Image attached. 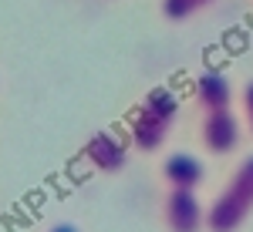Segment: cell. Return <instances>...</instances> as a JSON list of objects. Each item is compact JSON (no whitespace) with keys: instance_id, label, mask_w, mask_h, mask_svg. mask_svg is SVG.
I'll use <instances>...</instances> for the list:
<instances>
[{"instance_id":"obj_8","label":"cell","mask_w":253,"mask_h":232,"mask_svg":"<svg viewBox=\"0 0 253 232\" xmlns=\"http://www.w3.org/2000/svg\"><path fill=\"white\" fill-rule=\"evenodd\" d=\"M210 3H216V0H162V14L169 20H189Z\"/></svg>"},{"instance_id":"obj_5","label":"cell","mask_w":253,"mask_h":232,"mask_svg":"<svg viewBox=\"0 0 253 232\" xmlns=\"http://www.w3.org/2000/svg\"><path fill=\"white\" fill-rule=\"evenodd\" d=\"M81 155L88 158V165L91 168H98V172H122L125 168V162H128V148L118 141L115 135H108V132H98L84 148H81Z\"/></svg>"},{"instance_id":"obj_9","label":"cell","mask_w":253,"mask_h":232,"mask_svg":"<svg viewBox=\"0 0 253 232\" xmlns=\"http://www.w3.org/2000/svg\"><path fill=\"white\" fill-rule=\"evenodd\" d=\"M243 118H247V128L253 132V81L243 88Z\"/></svg>"},{"instance_id":"obj_1","label":"cell","mask_w":253,"mask_h":232,"mask_svg":"<svg viewBox=\"0 0 253 232\" xmlns=\"http://www.w3.org/2000/svg\"><path fill=\"white\" fill-rule=\"evenodd\" d=\"M253 215V155H247L236 172L230 175L226 189L213 199L206 209V229L210 232H236Z\"/></svg>"},{"instance_id":"obj_7","label":"cell","mask_w":253,"mask_h":232,"mask_svg":"<svg viewBox=\"0 0 253 232\" xmlns=\"http://www.w3.org/2000/svg\"><path fill=\"white\" fill-rule=\"evenodd\" d=\"M196 101H199L203 111H223V108H230L233 104V88H230L226 74H219V71L199 74V81H196Z\"/></svg>"},{"instance_id":"obj_4","label":"cell","mask_w":253,"mask_h":232,"mask_svg":"<svg viewBox=\"0 0 253 232\" xmlns=\"http://www.w3.org/2000/svg\"><path fill=\"white\" fill-rule=\"evenodd\" d=\"M203 145L213 155H230L240 145V118L223 108V111H206L203 121Z\"/></svg>"},{"instance_id":"obj_3","label":"cell","mask_w":253,"mask_h":232,"mask_svg":"<svg viewBox=\"0 0 253 232\" xmlns=\"http://www.w3.org/2000/svg\"><path fill=\"white\" fill-rule=\"evenodd\" d=\"M162 215H166L169 232H199V229H206V209H203V202L196 199L193 189H169L166 205H162Z\"/></svg>"},{"instance_id":"obj_10","label":"cell","mask_w":253,"mask_h":232,"mask_svg":"<svg viewBox=\"0 0 253 232\" xmlns=\"http://www.w3.org/2000/svg\"><path fill=\"white\" fill-rule=\"evenodd\" d=\"M47 232H78V226H71V222H58V226H51Z\"/></svg>"},{"instance_id":"obj_6","label":"cell","mask_w":253,"mask_h":232,"mask_svg":"<svg viewBox=\"0 0 253 232\" xmlns=\"http://www.w3.org/2000/svg\"><path fill=\"white\" fill-rule=\"evenodd\" d=\"M162 178L169 182V189H199L203 178H206V168L203 162L189 152H172L166 162H162Z\"/></svg>"},{"instance_id":"obj_2","label":"cell","mask_w":253,"mask_h":232,"mask_svg":"<svg viewBox=\"0 0 253 232\" xmlns=\"http://www.w3.org/2000/svg\"><path fill=\"white\" fill-rule=\"evenodd\" d=\"M179 115V98L169 88H152L142 108H138L135 121H132V138L142 152H156L166 145V138L172 132V121Z\"/></svg>"}]
</instances>
